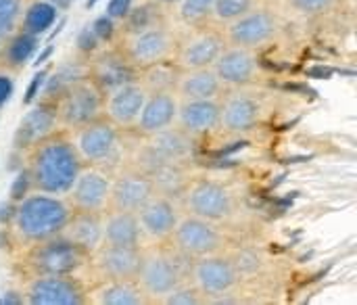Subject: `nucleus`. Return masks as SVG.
Here are the masks:
<instances>
[{
  "instance_id": "f257e3e1",
  "label": "nucleus",
  "mask_w": 357,
  "mask_h": 305,
  "mask_svg": "<svg viewBox=\"0 0 357 305\" xmlns=\"http://www.w3.org/2000/svg\"><path fill=\"white\" fill-rule=\"evenodd\" d=\"M79 170L82 159L73 142L50 134L31 147L25 174L36 191L46 195H63L71 188Z\"/></svg>"
},
{
  "instance_id": "f03ea898",
  "label": "nucleus",
  "mask_w": 357,
  "mask_h": 305,
  "mask_svg": "<svg viewBox=\"0 0 357 305\" xmlns=\"http://www.w3.org/2000/svg\"><path fill=\"white\" fill-rule=\"evenodd\" d=\"M69 216L71 211L61 199L48 197L46 193L31 195L15 209V228L25 241L40 243L61 235Z\"/></svg>"
},
{
  "instance_id": "7ed1b4c3",
  "label": "nucleus",
  "mask_w": 357,
  "mask_h": 305,
  "mask_svg": "<svg viewBox=\"0 0 357 305\" xmlns=\"http://www.w3.org/2000/svg\"><path fill=\"white\" fill-rule=\"evenodd\" d=\"M119 50L140 71L149 65L172 59L176 50V38L172 29L161 19H157L144 25L126 29Z\"/></svg>"
},
{
  "instance_id": "20e7f679",
  "label": "nucleus",
  "mask_w": 357,
  "mask_h": 305,
  "mask_svg": "<svg viewBox=\"0 0 357 305\" xmlns=\"http://www.w3.org/2000/svg\"><path fill=\"white\" fill-rule=\"evenodd\" d=\"M105 92L94 84L90 75H84L69 84L56 98H54V115L59 126L65 128H79L88 121L102 117Z\"/></svg>"
},
{
  "instance_id": "39448f33",
  "label": "nucleus",
  "mask_w": 357,
  "mask_h": 305,
  "mask_svg": "<svg viewBox=\"0 0 357 305\" xmlns=\"http://www.w3.org/2000/svg\"><path fill=\"white\" fill-rule=\"evenodd\" d=\"M278 34V17L272 8H249L241 17L228 23L226 27V44L257 50L270 44Z\"/></svg>"
},
{
  "instance_id": "423d86ee",
  "label": "nucleus",
  "mask_w": 357,
  "mask_h": 305,
  "mask_svg": "<svg viewBox=\"0 0 357 305\" xmlns=\"http://www.w3.org/2000/svg\"><path fill=\"white\" fill-rule=\"evenodd\" d=\"M232 195L224 184H218L213 180H199L188 186L184 193V209L190 216L220 222L226 220L232 214Z\"/></svg>"
},
{
  "instance_id": "0eeeda50",
  "label": "nucleus",
  "mask_w": 357,
  "mask_h": 305,
  "mask_svg": "<svg viewBox=\"0 0 357 305\" xmlns=\"http://www.w3.org/2000/svg\"><path fill=\"white\" fill-rule=\"evenodd\" d=\"M84 258L86 251L61 235L40 241L29 253V262L40 274H71L82 266Z\"/></svg>"
},
{
  "instance_id": "6e6552de",
  "label": "nucleus",
  "mask_w": 357,
  "mask_h": 305,
  "mask_svg": "<svg viewBox=\"0 0 357 305\" xmlns=\"http://www.w3.org/2000/svg\"><path fill=\"white\" fill-rule=\"evenodd\" d=\"M192 283L195 289L205 297H224L228 295L238 283V268L234 262L218 255L197 258L192 266Z\"/></svg>"
},
{
  "instance_id": "1a4fd4ad",
  "label": "nucleus",
  "mask_w": 357,
  "mask_h": 305,
  "mask_svg": "<svg viewBox=\"0 0 357 305\" xmlns=\"http://www.w3.org/2000/svg\"><path fill=\"white\" fill-rule=\"evenodd\" d=\"M172 237H174L178 251L184 253L186 258H195V260L211 255L222 247V235L213 226V222L197 218V216L178 220Z\"/></svg>"
},
{
  "instance_id": "9d476101",
  "label": "nucleus",
  "mask_w": 357,
  "mask_h": 305,
  "mask_svg": "<svg viewBox=\"0 0 357 305\" xmlns=\"http://www.w3.org/2000/svg\"><path fill=\"white\" fill-rule=\"evenodd\" d=\"M117 144H119L117 126H113L109 119L98 117L94 121H88L75 128L73 147L82 161L102 163L109 157H113V153L117 151Z\"/></svg>"
},
{
  "instance_id": "9b49d317",
  "label": "nucleus",
  "mask_w": 357,
  "mask_h": 305,
  "mask_svg": "<svg viewBox=\"0 0 357 305\" xmlns=\"http://www.w3.org/2000/svg\"><path fill=\"white\" fill-rule=\"evenodd\" d=\"M182 283L180 270L176 262L163 253H149L142 255L138 274H136V285L146 297L153 299H163L172 289H176Z\"/></svg>"
},
{
  "instance_id": "f8f14e48",
  "label": "nucleus",
  "mask_w": 357,
  "mask_h": 305,
  "mask_svg": "<svg viewBox=\"0 0 357 305\" xmlns=\"http://www.w3.org/2000/svg\"><path fill=\"white\" fill-rule=\"evenodd\" d=\"M29 305H82L84 291L69 274H40L27 287Z\"/></svg>"
},
{
  "instance_id": "ddd939ff",
  "label": "nucleus",
  "mask_w": 357,
  "mask_h": 305,
  "mask_svg": "<svg viewBox=\"0 0 357 305\" xmlns=\"http://www.w3.org/2000/svg\"><path fill=\"white\" fill-rule=\"evenodd\" d=\"M226 46V38L209 27L192 31L176 52V63L180 69H201V67H211L222 48Z\"/></svg>"
},
{
  "instance_id": "4468645a",
  "label": "nucleus",
  "mask_w": 357,
  "mask_h": 305,
  "mask_svg": "<svg viewBox=\"0 0 357 305\" xmlns=\"http://www.w3.org/2000/svg\"><path fill=\"white\" fill-rule=\"evenodd\" d=\"M211 67L220 77V82L226 86H247L255 82L259 71L255 50L232 46V44H226L222 48V52L218 54Z\"/></svg>"
},
{
  "instance_id": "2eb2a0df",
  "label": "nucleus",
  "mask_w": 357,
  "mask_h": 305,
  "mask_svg": "<svg viewBox=\"0 0 357 305\" xmlns=\"http://www.w3.org/2000/svg\"><path fill=\"white\" fill-rule=\"evenodd\" d=\"M67 193L75 211L100 214L109 205L111 180L100 170H79Z\"/></svg>"
},
{
  "instance_id": "dca6fc26",
  "label": "nucleus",
  "mask_w": 357,
  "mask_h": 305,
  "mask_svg": "<svg viewBox=\"0 0 357 305\" xmlns=\"http://www.w3.org/2000/svg\"><path fill=\"white\" fill-rule=\"evenodd\" d=\"M144 98H146L144 86L136 80L128 82L105 94L102 115H107V119L117 128H130L136 124Z\"/></svg>"
},
{
  "instance_id": "f3484780",
  "label": "nucleus",
  "mask_w": 357,
  "mask_h": 305,
  "mask_svg": "<svg viewBox=\"0 0 357 305\" xmlns=\"http://www.w3.org/2000/svg\"><path fill=\"white\" fill-rule=\"evenodd\" d=\"M155 193V182L146 172H126L111 182L109 205L119 211L136 214Z\"/></svg>"
},
{
  "instance_id": "a211bd4d",
  "label": "nucleus",
  "mask_w": 357,
  "mask_h": 305,
  "mask_svg": "<svg viewBox=\"0 0 357 305\" xmlns=\"http://www.w3.org/2000/svg\"><path fill=\"white\" fill-rule=\"evenodd\" d=\"M261 119V105L247 92H232L220 103V128L228 134H247Z\"/></svg>"
},
{
  "instance_id": "6ab92c4d",
  "label": "nucleus",
  "mask_w": 357,
  "mask_h": 305,
  "mask_svg": "<svg viewBox=\"0 0 357 305\" xmlns=\"http://www.w3.org/2000/svg\"><path fill=\"white\" fill-rule=\"evenodd\" d=\"M94 251L98 272L107 281H136L142 262V253L138 247L100 243Z\"/></svg>"
},
{
  "instance_id": "aec40b11",
  "label": "nucleus",
  "mask_w": 357,
  "mask_h": 305,
  "mask_svg": "<svg viewBox=\"0 0 357 305\" xmlns=\"http://www.w3.org/2000/svg\"><path fill=\"white\" fill-rule=\"evenodd\" d=\"M140 230L151 239H167L172 237L178 224V209L167 195L155 193L138 211H136Z\"/></svg>"
},
{
  "instance_id": "412c9836",
  "label": "nucleus",
  "mask_w": 357,
  "mask_h": 305,
  "mask_svg": "<svg viewBox=\"0 0 357 305\" xmlns=\"http://www.w3.org/2000/svg\"><path fill=\"white\" fill-rule=\"evenodd\" d=\"M136 67L126 59V54L117 50H107L98 54L92 65L88 67V75L94 80V84L107 94L113 88H119L128 82L136 80Z\"/></svg>"
},
{
  "instance_id": "4be33fe9",
  "label": "nucleus",
  "mask_w": 357,
  "mask_h": 305,
  "mask_svg": "<svg viewBox=\"0 0 357 305\" xmlns=\"http://www.w3.org/2000/svg\"><path fill=\"white\" fill-rule=\"evenodd\" d=\"M190 153H192V136L188 132H184L180 126L174 128V124H172V126L149 136V155L155 161L153 170L161 163L182 161Z\"/></svg>"
},
{
  "instance_id": "5701e85b",
  "label": "nucleus",
  "mask_w": 357,
  "mask_h": 305,
  "mask_svg": "<svg viewBox=\"0 0 357 305\" xmlns=\"http://www.w3.org/2000/svg\"><path fill=\"white\" fill-rule=\"evenodd\" d=\"M178 113V101L174 92H146L144 105L138 113L136 128L140 134H155L176 121Z\"/></svg>"
},
{
  "instance_id": "b1692460",
  "label": "nucleus",
  "mask_w": 357,
  "mask_h": 305,
  "mask_svg": "<svg viewBox=\"0 0 357 305\" xmlns=\"http://www.w3.org/2000/svg\"><path fill=\"white\" fill-rule=\"evenodd\" d=\"M56 126H59V121H56V115H54V109L52 107H48V105L33 107L31 111H27L21 117V121H19V126L15 130L13 144L19 151L31 149L40 140H44L50 134H54Z\"/></svg>"
},
{
  "instance_id": "393cba45",
  "label": "nucleus",
  "mask_w": 357,
  "mask_h": 305,
  "mask_svg": "<svg viewBox=\"0 0 357 305\" xmlns=\"http://www.w3.org/2000/svg\"><path fill=\"white\" fill-rule=\"evenodd\" d=\"M178 126L190 136L211 132L220 124V103L215 98H192L182 101L176 113Z\"/></svg>"
},
{
  "instance_id": "a878e982",
  "label": "nucleus",
  "mask_w": 357,
  "mask_h": 305,
  "mask_svg": "<svg viewBox=\"0 0 357 305\" xmlns=\"http://www.w3.org/2000/svg\"><path fill=\"white\" fill-rule=\"evenodd\" d=\"M61 237L90 253L102 243V220L96 211H73L61 230Z\"/></svg>"
},
{
  "instance_id": "bb28decb",
  "label": "nucleus",
  "mask_w": 357,
  "mask_h": 305,
  "mask_svg": "<svg viewBox=\"0 0 357 305\" xmlns=\"http://www.w3.org/2000/svg\"><path fill=\"white\" fill-rule=\"evenodd\" d=\"M224 84L215 75L213 67H201V69H182L176 90L182 101L192 98H218Z\"/></svg>"
},
{
  "instance_id": "cd10ccee",
  "label": "nucleus",
  "mask_w": 357,
  "mask_h": 305,
  "mask_svg": "<svg viewBox=\"0 0 357 305\" xmlns=\"http://www.w3.org/2000/svg\"><path fill=\"white\" fill-rule=\"evenodd\" d=\"M140 235H142V230H140L138 218L132 211L113 209L107 216V220L102 222V243L138 247Z\"/></svg>"
},
{
  "instance_id": "c85d7f7f",
  "label": "nucleus",
  "mask_w": 357,
  "mask_h": 305,
  "mask_svg": "<svg viewBox=\"0 0 357 305\" xmlns=\"http://www.w3.org/2000/svg\"><path fill=\"white\" fill-rule=\"evenodd\" d=\"M98 305H140L144 304V293L136 281H109L94 293Z\"/></svg>"
},
{
  "instance_id": "c756f323",
  "label": "nucleus",
  "mask_w": 357,
  "mask_h": 305,
  "mask_svg": "<svg viewBox=\"0 0 357 305\" xmlns=\"http://www.w3.org/2000/svg\"><path fill=\"white\" fill-rule=\"evenodd\" d=\"M140 71L144 73L142 86L146 92H174L182 69L176 61L167 59V61H159L155 65H149Z\"/></svg>"
},
{
  "instance_id": "7c9ffc66",
  "label": "nucleus",
  "mask_w": 357,
  "mask_h": 305,
  "mask_svg": "<svg viewBox=\"0 0 357 305\" xmlns=\"http://www.w3.org/2000/svg\"><path fill=\"white\" fill-rule=\"evenodd\" d=\"M54 17H56V8L50 2H36L21 15L23 31L38 36L52 25Z\"/></svg>"
},
{
  "instance_id": "2f4dec72",
  "label": "nucleus",
  "mask_w": 357,
  "mask_h": 305,
  "mask_svg": "<svg viewBox=\"0 0 357 305\" xmlns=\"http://www.w3.org/2000/svg\"><path fill=\"white\" fill-rule=\"evenodd\" d=\"M36 38L33 34H27V31H21L17 34L15 38H10L6 44H4V63L8 65H23L29 54L33 52L36 48Z\"/></svg>"
},
{
  "instance_id": "473e14b6",
  "label": "nucleus",
  "mask_w": 357,
  "mask_h": 305,
  "mask_svg": "<svg viewBox=\"0 0 357 305\" xmlns=\"http://www.w3.org/2000/svg\"><path fill=\"white\" fill-rule=\"evenodd\" d=\"M84 75H88V73L79 67V63H67V65L59 67L46 84V90H44L46 98H56L69 84H73L75 80H79Z\"/></svg>"
},
{
  "instance_id": "72a5a7b5",
  "label": "nucleus",
  "mask_w": 357,
  "mask_h": 305,
  "mask_svg": "<svg viewBox=\"0 0 357 305\" xmlns=\"http://www.w3.org/2000/svg\"><path fill=\"white\" fill-rule=\"evenodd\" d=\"M180 17L188 25H201L211 17L213 0H178Z\"/></svg>"
},
{
  "instance_id": "f704fd0d",
  "label": "nucleus",
  "mask_w": 357,
  "mask_h": 305,
  "mask_svg": "<svg viewBox=\"0 0 357 305\" xmlns=\"http://www.w3.org/2000/svg\"><path fill=\"white\" fill-rule=\"evenodd\" d=\"M23 0H0V40H6L19 25Z\"/></svg>"
},
{
  "instance_id": "c9c22d12",
  "label": "nucleus",
  "mask_w": 357,
  "mask_h": 305,
  "mask_svg": "<svg viewBox=\"0 0 357 305\" xmlns=\"http://www.w3.org/2000/svg\"><path fill=\"white\" fill-rule=\"evenodd\" d=\"M253 6H255V0H213L211 15L218 21L230 23V21H234L236 17H241L243 13H247Z\"/></svg>"
},
{
  "instance_id": "e433bc0d",
  "label": "nucleus",
  "mask_w": 357,
  "mask_h": 305,
  "mask_svg": "<svg viewBox=\"0 0 357 305\" xmlns=\"http://www.w3.org/2000/svg\"><path fill=\"white\" fill-rule=\"evenodd\" d=\"M293 10H297L303 17H320L331 13L339 0H287Z\"/></svg>"
},
{
  "instance_id": "4c0bfd02",
  "label": "nucleus",
  "mask_w": 357,
  "mask_h": 305,
  "mask_svg": "<svg viewBox=\"0 0 357 305\" xmlns=\"http://www.w3.org/2000/svg\"><path fill=\"white\" fill-rule=\"evenodd\" d=\"M165 305H199L203 304L201 299V293L197 289H190V287H184L182 283L172 289L163 299H161Z\"/></svg>"
},
{
  "instance_id": "58836bf2",
  "label": "nucleus",
  "mask_w": 357,
  "mask_h": 305,
  "mask_svg": "<svg viewBox=\"0 0 357 305\" xmlns=\"http://www.w3.org/2000/svg\"><path fill=\"white\" fill-rule=\"evenodd\" d=\"M130 6H132V0H111L107 15H109V19H123L126 13L130 10Z\"/></svg>"
},
{
  "instance_id": "ea45409f",
  "label": "nucleus",
  "mask_w": 357,
  "mask_h": 305,
  "mask_svg": "<svg viewBox=\"0 0 357 305\" xmlns=\"http://www.w3.org/2000/svg\"><path fill=\"white\" fill-rule=\"evenodd\" d=\"M90 27H92V31L96 34V38H98V40H107V38L111 36V31H113V23H111V19H109V17H100V19H96Z\"/></svg>"
},
{
  "instance_id": "a19ab883",
  "label": "nucleus",
  "mask_w": 357,
  "mask_h": 305,
  "mask_svg": "<svg viewBox=\"0 0 357 305\" xmlns=\"http://www.w3.org/2000/svg\"><path fill=\"white\" fill-rule=\"evenodd\" d=\"M77 42H79V48H82V50H92L100 40L96 38V34H94L92 27L88 25V27L79 34V40H77Z\"/></svg>"
},
{
  "instance_id": "79ce46f5",
  "label": "nucleus",
  "mask_w": 357,
  "mask_h": 305,
  "mask_svg": "<svg viewBox=\"0 0 357 305\" xmlns=\"http://www.w3.org/2000/svg\"><path fill=\"white\" fill-rule=\"evenodd\" d=\"M27 184H29V178H27V174L19 176V178H17V182H15V186H13V199H21V195L25 193Z\"/></svg>"
},
{
  "instance_id": "37998d69",
  "label": "nucleus",
  "mask_w": 357,
  "mask_h": 305,
  "mask_svg": "<svg viewBox=\"0 0 357 305\" xmlns=\"http://www.w3.org/2000/svg\"><path fill=\"white\" fill-rule=\"evenodd\" d=\"M42 77H44V73H40V75H36V77H33V82H31V86H29V90H27L25 103H31V101L36 98V94H38V88H40V84H42Z\"/></svg>"
},
{
  "instance_id": "c03bdc74",
  "label": "nucleus",
  "mask_w": 357,
  "mask_h": 305,
  "mask_svg": "<svg viewBox=\"0 0 357 305\" xmlns=\"http://www.w3.org/2000/svg\"><path fill=\"white\" fill-rule=\"evenodd\" d=\"M10 94V82L6 77H0V105L8 98Z\"/></svg>"
},
{
  "instance_id": "a18cd8bd",
  "label": "nucleus",
  "mask_w": 357,
  "mask_h": 305,
  "mask_svg": "<svg viewBox=\"0 0 357 305\" xmlns=\"http://www.w3.org/2000/svg\"><path fill=\"white\" fill-rule=\"evenodd\" d=\"M54 8H69L75 0H48Z\"/></svg>"
},
{
  "instance_id": "49530a36",
  "label": "nucleus",
  "mask_w": 357,
  "mask_h": 305,
  "mask_svg": "<svg viewBox=\"0 0 357 305\" xmlns=\"http://www.w3.org/2000/svg\"><path fill=\"white\" fill-rule=\"evenodd\" d=\"M157 2H163V4H174V2H178V0H157Z\"/></svg>"
},
{
  "instance_id": "de8ad7c7",
  "label": "nucleus",
  "mask_w": 357,
  "mask_h": 305,
  "mask_svg": "<svg viewBox=\"0 0 357 305\" xmlns=\"http://www.w3.org/2000/svg\"><path fill=\"white\" fill-rule=\"evenodd\" d=\"M94 2H96V0H88V6H90V4H94Z\"/></svg>"
}]
</instances>
